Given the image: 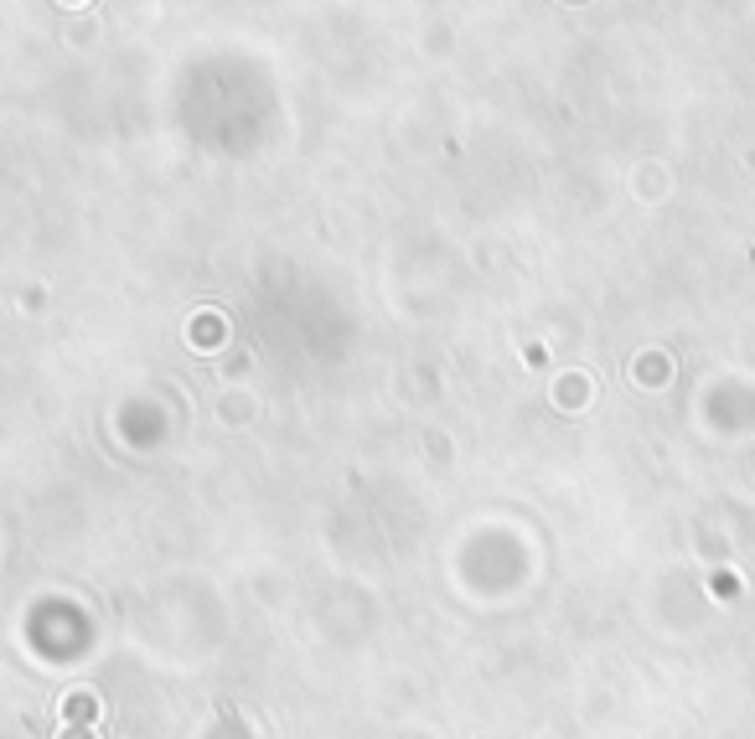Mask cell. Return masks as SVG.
<instances>
[{
    "label": "cell",
    "mask_w": 755,
    "mask_h": 739,
    "mask_svg": "<svg viewBox=\"0 0 755 739\" xmlns=\"http://www.w3.org/2000/svg\"><path fill=\"white\" fill-rule=\"evenodd\" d=\"M94 708H99V703H94V698H83V693L63 698V714H68V719H94Z\"/></svg>",
    "instance_id": "obj_1"
}]
</instances>
